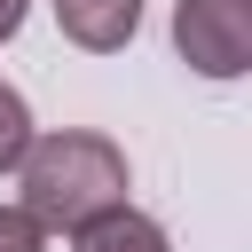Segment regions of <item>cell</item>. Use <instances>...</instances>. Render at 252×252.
Masks as SVG:
<instances>
[{
    "label": "cell",
    "instance_id": "obj_6",
    "mask_svg": "<svg viewBox=\"0 0 252 252\" xmlns=\"http://www.w3.org/2000/svg\"><path fill=\"white\" fill-rule=\"evenodd\" d=\"M0 252H47V228L24 205H0Z\"/></svg>",
    "mask_w": 252,
    "mask_h": 252
},
{
    "label": "cell",
    "instance_id": "obj_2",
    "mask_svg": "<svg viewBox=\"0 0 252 252\" xmlns=\"http://www.w3.org/2000/svg\"><path fill=\"white\" fill-rule=\"evenodd\" d=\"M173 47L205 79H236L252 63V0H181L173 8Z\"/></svg>",
    "mask_w": 252,
    "mask_h": 252
},
{
    "label": "cell",
    "instance_id": "obj_4",
    "mask_svg": "<svg viewBox=\"0 0 252 252\" xmlns=\"http://www.w3.org/2000/svg\"><path fill=\"white\" fill-rule=\"evenodd\" d=\"M71 252H173V244H165V228L150 213H134L118 197V205H102V213H87L71 228Z\"/></svg>",
    "mask_w": 252,
    "mask_h": 252
},
{
    "label": "cell",
    "instance_id": "obj_5",
    "mask_svg": "<svg viewBox=\"0 0 252 252\" xmlns=\"http://www.w3.org/2000/svg\"><path fill=\"white\" fill-rule=\"evenodd\" d=\"M24 142H32V110H24V94H16V87H0V173H16Z\"/></svg>",
    "mask_w": 252,
    "mask_h": 252
},
{
    "label": "cell",
    "instance_id": "obj_7",
    "mask_svg": "<svg viewBox=\"0 0 252 252\" xmlns=\"http://www.w3.org/2000/svg\"><path fill=\"white\" fill-rule=\"evenodd\" d=\"M24 8H32V0H0V39H8L16 24H24Z\"/></svg>",
    "mask_w": 252,
    "mask_h": 252
},
{
    "label": "cell",
    "instance_id": "obj_1",
    "mask_svg": "<svg viewBox=\"0 0 252 252\" xmlns=\"http://www.w3.org/2000/svg\"><path fill=\"white\" fill-rule=\"evenodd\" d=\"M16 181H24V213L39 228H79L87 213L118 205L126 197V150L87 134V126H63V134H32L24 158H16Z\"/></svg>",
    "mask_w": 252,
    "mask_h": 252
},
{
    "label": "cell",
    "instance_id": "obj_3",
    "mask_svg": "<svg viewBox=\"0 0 252 252\" xmlns=\"http://www.w3.org/2000/svg\"><path fill=\"white\" fill-rule=\"evenodd\" d=\"M55 24H63L71 47L118 55V47L134 39V24H142V0H55Z\"/></svg>",
    "mask_w": 252,
    "mask_h": 252
}]
</instances>
